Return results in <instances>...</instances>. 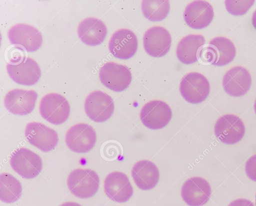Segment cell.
Wrapping results in <instances>:
<instances>
[{
    "label": "cell",
    "instance_id": "6da1fadb",
    "mask_svg": "<svg viewBox=\"0 0 256 206\" xmlns=\"http://www.w3.org/2000/svg\"><path fill=\"white\" fill-rule=\"evenodd\" d=\"M67 185L74 196L80 199H86L92 197L97 192L100 178L94 170L76 169L70 173Z\"/></svg>",
    "mask_w": 256,
    "mask_h": 206
},
{
    "label": "cell",
    "instance_id": "7a4b0ae2",
    "mask_svg": "<svg viewBox=\"0 0 256 206\" xmlns=\"http://www.w3.org/2000/svg\"><path fill=\"white\" fill-rule=\"evenodd\" d=\"M41 116L54 125H60L68 118L70 106L67 99L62 95L50 93L44 95L40 104Z\"/></svg>",
    "mask_w": 256,
    "mask_h": 206
},
{
    "label": "cell",
    "instance_id": "3957f363",
    "mask_svg": "<svg viewBox=\"0 0 256 206\" xmlns=\"http://www.w3.org/2000/svg\"><path fill=\"white\" fill-rule=\"evenodd\" d=\"M180 91L188 102L198 104L208 97L210 91V85L204 75L196 72H190L182 79Z\"/></svg>",
    "mask_w": 256,
    "mask_h": 206
},
{
    "label": "cell",
    "instance_id": "277c9868",
    "mask_svg": "<svg viewBox=\"0 0 256 206\" xmlns=\"http://www.w3.org/2000/svg\"><path fill=\"white\" fill-rule=\"evenodd\" d=\"M10 162L12 169L16 173L28 179L38 175L42 167L40 157L26 148L15 150L11 156Z\"/></svg>",
    "mask_w": 256,
    "mask_h": 206
},
{
    "label": "cell",
    "instance_id": "5b68a950",
    "mask_svg": "<svg viewBox=\"0 0 256 206\" xmlns=\"http://www.w3.org/2000/svg\"><path fill=\"white\" fill-rule=\"evenodd\" d=\"M99 77L104 86L116 92L124 91L132 81V74L127 67L112 61L100 68Z\"/></svg>",
    "mask_w": 256,
    "mask_h": 206
},
{
    "label": "cell",
    "instance_id": "8992f818",
    "mask_svg": "<svg viewBox=\"0 0 256 206\" xmlns=\"http://www.w3.org/2000/svg\"><path fill=\"white\" fill-rule=\"evenodd\" d=\"M96 140L95 130L86 123H78L72 126L66 134L65 141L68 148L77 153H85L94 146Z\"/></svg>",
    "mask_w": 256,
    "mask_h": 206
},
{
    "label": "cell",
    "instance_id": "52a82bcc",
    "mask_svg": "<svg viewBox=\"0 0 256 206\" xmlns=\"http://www.w3.org/2000/svg\"><path fill=\"white\" fill-rule=\"evenodd\" d=\"M84 110L87 116L96 122H103L112 116L114 105L112 97L100 90L90 93L84 102Z\"/></svg>",
    "mask_w": 256,
    "mask_h": 206
},
{
    "label": "cell",
    "instance_id": "ba28073f",
    "mask_svg": "<svg viewBox=\"0 0 256 206\" xmlns=\"http://www.w3.org/2000/svg\"><path fill=\"white\" fill-rule=\"evenodd\" d=\"M245 133L242 120L234 114H226L220 117L214 125V134L222 143L232 145L240 142Z\"/></svg>",
    "mask_w": 256,
    "mask_h": 206
},
{
    "label": "cell",
    "instance_id": "9c48e42d",
    "mask_svg": "<svg viewBox=\"0 0 256 206\" xmlns=\"http://www.w3.org/2000/svg\"><path fill=\"white\" fill-rule=\"evenodd\" d=\"M8 73L16 83L26 86L34 84L40 77V69L37 62L30 57H24L6 65Z\"/></svg>",
    "mask_w": 256,
    "mask_h": 206
},
{
    "label": "cell",
    "instance_id": "30bf717a",
    "mask_svg": "<svg viewBox=\"0 0 256 206\" xmlns=\"http://www.w3.org/2000/svg\"><path fill=\"white\" fill-rule=\"evenodd\" d=\"M172 112L170 107L161 100H152L144 105L140 113V120L152 130L164 127L170 121Z\"/></svg>",
    "mask_w": 256,
    "mask_h": 206
},
{
    "label": "cell",
    "instance_id": "8fae6325",
    "mask_svg": "<svg viewBox=\"0 0 256 206\" xmlns=\"http://www.w3.org/2000/svg\"><path fill=\"white\" fill-rule=\"evenodd\" d=\"M24 135L27 141L40 150L48 152L56 146L58 138L54 129L44 124L33 122L27 124Z\"/></svg>",
    "mask_w": 256,
    "mask_h": 206
},
{
    "label": "cell",
    "instance_id": "7c38bea8",
    "mask_svg": "<svg viewBox=\"0 0 256 206\" xmlns=\"http://www.w3.org/2000/svg\"><path fill=\"white\" fill-rule=\"evenodd\" d=\"M8 35L12 44L20 46L28 52L37 50L42 42L40 31L28 24L18 23L12 26L8 31Z\"/></svg>",
    "mask_w": 256,
    "mask_h": 206
},
{
    "label": "cell",
    "instance_id": "4fadbf2b",
    "mask_svg": "<svg viewBox=\"0 0 256 206\" xmlns=\"http://www.w3.org/2000/svg\"><path fill=\"white\" fill-rule=\"evenodd\" d=\"M138 46L136 35L132 30L122 28L116 31L112 35L108 43L111 54L121 59L131 58L136 53Z\"/></svg>",
    "mask_w": 256,
    "mask_h": 206
},
{
    "label": "cell",
    "instance_id": "5bb4252c",
    "mask_svg": "<svg viewBox=\"0 0 256 206\" xmlns=\"http://www.w3.org/2000/svg\"><path fill=\"white\" fill-rule=\"evenodd\" d=\"M38 94L32 90L15 89L8 92L4 98V105L12 114L26 115L35 107Z\"/></svg>",
    "mask_w": 256,
    "mask_h": 206
},
{
    "label": "cell",
    "instance_id": "9a60e30c",
    "mask_svg": "<svg viewBox=\"0 0 256 206\" xmlns=\"http://www.w3.org/2000/svg\"><path fill=\"white\" fill-rule=\"evenodd\" d=\"M210 184L204 178L193 177L188 179L181 189V196L190 206H202L206 204L211 196Z\"/></svg>",
    "mask_w": 256,
    "mask_h": 206
},
{
    "label": "cell",
    "instance_id": "2e32d148",
    "mask_svg": "<svg viewBox=\"0 0 256 206\" xmlns=\"http://www.w3.org/2000/svg\"><path fill=\"white\" fill-rule=\"evenodd\" d=\"M172 38L169 32L160 26H154L148 29L143 37V45L150 56L160 57L169 51Z\"/></svg>",
    "mask_w": 256,
    "mask_h": 206
},
{
    "label": "cell",
    "instance_id": "e0dca14e",
    "mask_svg": "<svg viewBox=\"0 0 256 206\" xmlns=\"http://www.w3.org/2000/svg\"><path fill=\"white\" fill-rule=\"evenodd\" d=\"M222 84L227 94L232 97H240L249 90L252 77L248 71L244 67L234 66L226 72Z\"/></svg>",
    "mask_w": 256,
    "mask_h": 206
},
{
    "label": "cell",
    "instance_id": "ac0fdd59",
    "mask_svg": "<svg viewBox=\"0 0 256 206\" xmlns=\"http://www.w3.org/2000/svg\"><path fill=\"white\" fill-rule=\"evenodd\" d=\"M104 191L112 201L122 203L128 201L133 194V189L128 176L120 172L110 173L104 181Z\"/></svg>",
    "mask_w": 256,
    "mask_h": 206
},
{
    "label": "cell",
    "instance_id": "d6986e66",
    "mask_svg": "<svg viewBox=\"0 0 256 206\" xmlns=\"http://www.w3.org/2000/svg\"><path fill=\"white\" fill-rule=\"evenodd\" d=\"M214 12L212 5L205 0H194L186 7L184 17L186 23L194 29H202L212 22Z\"/></svg>",
    "mask_w": 256,
    "mask_h": 206
},
{
    "label": "cell",
    "instance_id": "ffe728a7",
    "mask_svg": "<svg viewBox=\"0 0 256 206\" xmlns=\"http://www.w3.org/2000/svg\"><path fill=\"white\" fill-rule=\"evenodd\" d=\"M78 34L80 39L86 44L96 46L104 40L107 34V28L101 20L90 17L79 23Z\"/></svg>",
    "mask_w": 256,
    "mask_h": 206
},
{
    "label": "cell",
    "instance_id": "44dd1931",
    "mask_svg": "<svg viewBox=\"0 0 256 206\" xmlns=\"http://www.w3.org/2000/svg\"><path fill=\"white\" fill-rule=\"evenodd\" d=\"M132 176L137 187L142 190L154 188L160 179V173L156 166L148 160L137 162L132 169Z\"/></svg>",
    "mask_w": 256,
    "mask_h": 206
},
{
    "label": "cell",
    "instance_id": "7402d4cb",
    "mask_svg": "<svg viewBox=\"0 0 256 206\" xmlns=\"http://www.w3.org/2000/svg\"><path fill=\"white\" fill-rule=\"evenodd\" d=\"M205 43L201 34H188L179 41L176 49L178 59L182 63L190 64L198 61L200 49Z\"/></svg>",
    "mask_w": 256,
    "mask_h": 206
},
{
    "label": "cell",
    "instance_id": "603a6c76",
    "mask_svg": "<svg viewBox=\"0 0 256 206\" xmlns=\"http://www.w3.org/2000/svg\"><path fill=\"white\" fill-rule=\"evenodd\" d=\"M206 47L213 57L212 64L216 66H222L228 64L236 54L234 45L230 40L224 37L213 38Z\"/></svg>",
    "mask_w": 256,
    "mask_h": 206
},
{
    "label": "cell",
    "instance_id": "cb8c5ba5",
    "mask_svg": "<svg viewBox=\"0 0 256 206\" xmlns=\"http://www.w3.org/2000/svg\"><path fill=\"white\" fill-rule=\"evenodd\" d=\"M22 192L18 180L8 173L0 175V199L6 203H12L19 199Z\"/></svg>",
    "mask_w": 256,
    "mask_h": 206
},
{
    "label": "cell",
    "instance_id": "d4e9b609",
    "mask_svg": "<svg viewBox=\"0 0 256 206\" xmlns=\"http://www.w3.org/2000/svg\"><path fill=\"white\" fill-rule=\"evenodd\" d=\"M142 10L144 16L152 21L164 19L170 10L168 0H144L142 1Z\"/></svg>",
    "mask_w": 256,
    "mask_h": 206
},
{
    "label": "cell",
    "instance_id": "484cf974",
    "mask_svg": "<svg viewBox=\"0 0 256 206\" xmlns=\"http://www.w3.org/2000/svg\"><path fill=\"white\" fill-rule=\"evenodd\" d=\"M254 0H226L224 1L226 8L228 11L234 15H242L244 14L254 4Z\"/></svg>",
    "mask_w": 256,
    "mask_h": 206
},
{
    "label": "cell",
    "instance_id": "4316f807",
    "mask_svg": "<svg viewBox=\"0 0 256 206\" xmlns=\"http://www.w3.org/2000/svg\"><path fill=\"white\" fill-rule=\"evenodd\" d=\"M245 171L248 178L256 181V154L251 156L246 162Z\"/></svg>",
    "mask_w": 256,
    "mask_h": 206
},
{
    "label": "cell",
    "instance_id": "83f0119b",
    "mask_svg": "<svg viewBox=\"0 0 256 206\" xmlns=\"http://www.w3.org/2000/svg\"><path fill=\"white\" fill-rule=\"evenodd\" d=\"M228 206H254L253 203L245 199H239L232 202Z\"/></svg>",
    "mask_w": 256,
    "mask_h": 206
},
{
    "label": "cell",
    "instance_id": "f1b7e54d",
    "mask_svg": "<svg viewBox=\"0 0 256 206\" xmlns=\"http://www.w3.org/2000/svg\"><path fill=\"white\" fill-rule=\"evenodd\" d=\"M60 206H82L78 203L75 202H68L64 203L61 205Z\"/></svg>",
    "mask_w": 256,
    "mask_h": 206
},
{
    "label": "cell",
    "instance_id": "f546056e",
    "mask_svg": "<svg viewBox=\"0 0 256 206\" xmlns=\"http://www.w3.org/2000/svg\"><path fill=\"white\" fill-rule=\"evenodd\" d=\"M252 20L254 27L256 29V10L253 13Z\"/></svg>",
    "mask_w": 256,
    "mask_h": 206
},
{
    "label": "cell",
    "instance_id": "4dcf8cb0",
    "mask_svg": "<svg viewBox=\"0 0 256 206\" xmlns=\"http://www.w3.org/2000/svg\"><path fill=\"white\" fill-rule=\"evenodd\" d=\"M254 110L255 113L256 114V100H255V102L254 103Z\"/></svg>",
    "mask_w": 256,
    "mask_h": 206
}]
</instances>
